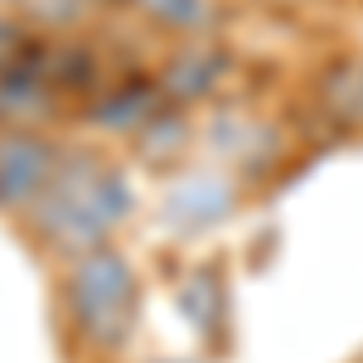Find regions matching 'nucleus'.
I'll list each match as a JSON object with an SVG mask.
<instances>
[{
  "instance_id": "nucleus-14",
  "label": "nucleus",
  "mask_w": 363,
  "mask_h": 363,
  "mask_svg": "<svg viewBox=\"0 0 363 363\" xmlns=\"http://www.w3.org/2000/svg\"><path fill=\"white\" fill-rule=\"evenodd\" d=\"M145 363H208L203 354H160V359H145Z\"/></svg>"
},
{
  "instance_id": "nucleus-9",
  "label": "nucleus",
  "mask_w": 363,
  "mask_h": 363,
  "mask_svg": "<svg viewBox=\"0 0 363 363\" xmlns=\"http://www.w3.org/2000/svg\"><path fill=\"white\" fill-rule=\"evenodd\" d=\"M126 150H131L136 160H145L150 169H160V174L189 165V160H194V150H199V116L165 102V107H160V112L136 131V140H131Z\"/></svg>"
},
{
  "instance_id": "nucleus-1",
  "label": "nucleus",
  "mask_w": 363,
  "mask_h": 363,
  "mask_svg": "<svg viewBox=\"0 0 363 363\" xmlns=\"http://www.w3.org/2000/svg\"><path fill=\"white\" fill-rule=\"evenodd\" d=\"M136 208H140V194L131 184L126 160H116L107 145L68 140L54 184L20 218V233L34 242V252L68 262V257H83L92 247L121 242Z\"/></svg>"
},
{
  "instance_id": "nucleus-11",
  "label": "nucleus",
  "mask_w": 363,
  "mask_h": 363,
  "mask_svg": "<svg viewBox=\"0 0 363 363\" xmlns=\"http://www.w3.org/2000/svg\"><path fill=\"white\" fill-rule=\"evenodd\" d=\"M39 49H44V39L34 34V25H29L20 10L0 5V73L34 63V58H39Z\"/></svg>"
},
{
  "instance_id": "nucleus-15",
  "label": "nucleus",
  "mask_w": 363,
  "mask_h": 363,
  "mask_svg": "<svg viewBox=\"0 0 363 363\" xmlns=\"http://www.w3.org/2000/svg\"><path fill=\"white\" fill-rule=\"evenodd\" d=\"M0 5H10V10H20V15H25V5H29V0H0Z\"/></svg>"
},
{
  "instance_id": "nucleus-3",
  "label": "nucleus",
  "mask_w": 363,
  "mask_h": 363,
  "mask_svg": "<svg viewBox=\"0 0 363 363\" xmlns=\"http://www.w3.org/2000/svg\"><path fill=\"white\" fill-rule=\"evenodd\" d=\"M150 78L160 87L169 107L203 116L208 107H218L233 97L238 83V49L228 44L223 34L208 39H184V44H165V54L150 63Z\"/></svg>"
},
{
  "instance_id": "nucleus-4",
  "label": "nucleus",
  "mask_w": 363,
  "mask_h": 363,
  "mask_svg": "<svg viewBox=\"0 0 363 363\" xmlns=\"http://www.w3.org/2000/svg\"><path fill=\"white\" fill-rule=\"evenodd\" d=\"M242 184L228 174L223 165L213 160H189V165L169 169L165 174V189H160V223L174 233V238H203L213 228H223L238 203H242Z\"/></svg>"
},
{
  "instance_id": "nucleus-12",
  "label": "nucleus",
  "mask_w": 363,
  "mask_h": 363,
  "mask_svg": "<svg viewBox=\"0 0 363 363\" xmlns=\"http://www.w3.org/2000/svg\"><path fill=\"white\" fill-rule=\"evenodd\" d=\"M257 10H267V15H306V10H320V5H330V0H247Z\"/></svg>"
},
{
  "instance_id": "nucleus-6",
  "label": "nucleus",
  "mask_w": 363,
  "mask_h": 363,
  "mask_svg": "<svg viewBox=\"0 0 363 363\" xmlns=\"http://www.w3.org/2000/svg\"><path fill=\"white\" fill-rule=\"evenodd\" d=\"M160 107H165L160 87L150 78V68H140V73H116V78H107L92 97H83L73 107V116L87 126V136L107 140V145H131L136 131Z\"/></svg>"
},
{
  "instance_id": "nucleus-7",
  "label": "nucleus",
  "mask_w": 363,
  "mask_h": 363,
  "mask_svg": "<svg viewBox=\"0 0 363 363\" xmlns=\"http://www.w3.org/2000/svg\"><path fill=\"white\" fill-rule=\"evenodd\" d=\"M126 20H136L160 44H184V39L223 34L228 5L223 0H126Z\"/></svg>"
},
{
  "instance_id": "nucleus-8",
  "label": "nucleus",
  "mask_w": 363,
  "mask_h": 363,
  "mask_svg": "<svg viewBox=\"0 0 363 363\" xmlns=\"http://www.w3.org/2000/svg\"><path fill=\"white\" fill-rule=\"evenodd\" d=\"M174 306L184 315L189 335L199 339L203 359L218 354L228 344V291H223V281H218L213 267H194L189 277L179 281V286H174Z\"/></svg>"
},
{
  "instance_id": "nucleus-2",
  "label": "nucleus",
  "mask_w": 363,
  "mask_h": 363,
  "mask_svg": "<svg viewBox=\"0 0 363 363\" xmlns=\"http://www.w3.org/2000/svg\"><path fill=\"white\" fill-rule=\"evenodd\" d=\"M58 330L73 359L121 363L145 320V277L121 242L58 262Z\"/></svg>"
},
{
  "instance_id": "nucleus-5",
  "label": "nucleus",
  "mask_w": 363,
  "mask_h": 363,
  "mask_svg": "<svg viewBox=\"0 0 363 363\" xmlns=\"http://www.w3.org/2000/svg\"><path fill=\"white\" fill-rule=\"evenodd\" d=\"M68 140L54 126H0V213L25 218L54 184Z\"/></svg>"
},
{
  "instance_id": "nucleus-13",
  "label": "nucleus",
  "mask_w": 363,
  "mask_h": 363,
  "mask_svg": "<svg viewBox=\"0 0 363 363\" xmlns=\"http://www.w3.org/2000/svg\"><path fill=\"white\" fill-rule=\"evenodd\" d=\"M87 15L97 20V15H126V0H78Z\"/></svg>"
},
{
  "instance_id": "nucleus-10",
  "label": "nucleus",
  "mask_w": 363,
  "mask_h": 363,
  "mask_svg": "<svg viewBox=\"0 0 363 363\" xmlns=\"http://www.w3.org/2000/svg\"><path fill=\"white\" fill-rule=\"evenodd\" d=\"M315 107L344 136H363V49L339 54L315 78Z\"/></svg>"
}]
</instances>
